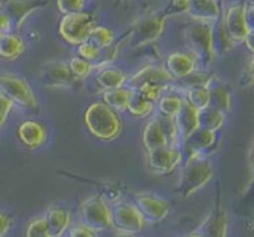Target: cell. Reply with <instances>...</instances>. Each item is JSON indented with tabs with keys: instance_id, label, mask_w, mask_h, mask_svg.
<instances>
[{
	"instance_id": "cell-1",
	"label": "cell",
	"mask_w": 254,
	"mask_h": 237,
	"mask_svg": "<svg viewBox=\"0 0 254 237\" xmlns=\"http://www.w3.org/2000/svg\"><path fill=\"white\" fill-rule=\"evenodd\" d=\"M183 161L184 167L181 170L176 192L183 198H189L209 183L215 171L212 162L199 153L183 156Z\"/></svg>"
},
{
	"instance_id": "cell-2",
	"label": "cell",
	"mask_w": 254,
	"mask_h": 237,
	"mask_svg": "<svg viewBox=\"0 0 254 237\" xmlns=\"http://www.w3.org/2000/svg\"><path fill=\"white\" fill-rule=\"evenodd\" d=\"M83 119L91 135L104 142L114 141L120 136L123 129V122L119 113L102 101L89 105Z\"/></svg>"
},
{
	"instance_id": "cell-3",
	"label": "cell",
	"mask_w": 254,
	"mask_h": 237,
	"mask_svg": "<svg viewBox=\"0 0 254 237\" xmlns=\"http://www.w3.org/2000/svg\"><path fill=\"white\" fill-rule=\"evenodd\" d=\"M189 53H191L199 66L207 68L213 59V22L209 21H191L184 31Z\"/></svg>"
},
{
	"instance_id": "cell-4",
	"label": "cell",
	"mask_w": 254,
	"mask_h": 237,
	"mask_svg": "<svg viewBox=\"0 0 254 237\" xmlns=\"http://www.w3.org/2000/svg\"><path fill=\"white\" fill-rule=\"evenodd\" d=\"M95 25V18L91 13L83 10L72 12L63 15V18L60 19L59 34L66 44L76 47L80 43L88 40L92 28Z\"/></svg>"
},
{
	"instance_id": "cell-5",
	"label": "cell",
	"mask_w": 254,
	"mask_h": 237,
	"mask_svg": "<svg viewBox=\"0 0 254 237\" xmlns=\"http://www.w3.org/2000/svg\"><path fill=\"white\" fill-rule=\"evenodd\" d=\"M167 18L164 15H148L137 19L130 26L127 34V43L133 49L145 47L155 43L164 32Z\"/></svg>"
},
{
	"instance_id": "cell-6",
	"label": "cell",
	"mask_w": 254,
	"mask_h": 237,
	"mask_svg": "<svg viewBox=\"0 0 254 237\" xmlns=\"http://www.w3.org/2000/svg\"><path fill=\"white\" fill-rule=\"evenodd\" d=\"M79 220L95 233L113 230L111 207L101 195H94L82 202L79 208Z\"/></svg>"
},
{
	"instance_id": "cell-7",
	"label": "cell",
	"mask_w": 254,
	"mask_h": 237,
	"mask_svg": "<svg viewBox=\"0 0 254 237\" xmlns=\"http://www.w3.org/2000/svg\"><path fill=\"white\" fill-rule=\"evenodd\" d=\"M0 92L4 94L15 105L25 110H37V97L25 78L16 74H0Z\"/></svg>"
},
{
	"instance_id": "cell-8",
	"label": "cell",
	"mask_w": 254,
	"mask_h": 237,
	"mask_svg": "<svg viewBox=\"0 0 254 237\" xmlns=\"http://www.w3.org/2000/svg\"><path fill=\"white\" fill-rule=\"evenodd\" d=\"M111 223L113 230L117 235L133 236L142 233L145 227V218L136 205L128 202H117L111 207Z\"/></svg>"
},
{
	"instance_id": "cell-9",
	"label": "cell",
	"mask_w": 254,
	"mask_h": 237,
	"mask_svg": "<svg viewBox=\"0 0 254 237\" xmlns=\"http://www.w3.org/2000/svg\"><path fill=\"white\" fill-rule=\"evenodd\" d=\"M173 82L174 79L167 71L165 65H148L127 78L128 88L136 91L143 88H159L162 91H167L173 85Z\"/></svg>"
},
{
	"instance_id": "cell-10",
	"label": "cell",
	"mask_w": 254,
	"mask_h": 237,
	"mask_svg": "<svg viewBox=\"0 0 254 237\" xmlns=\"http://www.w3.org/2000/svg\"><path fill=\"white\" fill-rule=\"evenodd\" d=\"M146 161L149 168L159 174H170L183 162V154L180 147L165 144L146 153Z\"/></svg>"
},
{
	"instance_id": "cell-11",
	"label": "cell",
	"mask_w": 254,
	"mask_h": 237,
	"mask_svg": "<svg viewBox=\"0 0 254 237\" xmlns=\"http://www.w3.org/2000/svg\"><path fill=\"white\" fill-rule=\"evenodd\" d=\"M222 22L228 32L229 38L234 44L244 43L246 37L253 32V26L249 25L244 16V4L243 3H231L225 10H222Z\"/></svg>"
},
{
	"instance_id": "cell-12",
	"label": "cell",
	"mask_w": 254,
	"mask_h": 237,
	"mask_svg": "<svg viewBox=\"0 0 254 237\" xmlns=\"http://www.w3.org/2000/svg\"><path fill=\"white\" fill-rule=\"evenodd\" d=\"M40 78L49 88H72L75 85V77L72 75L66 62L49 60L41 66Z\"/></svg>"
},
{
	"instance_id": "cell-13",
	"label": "cell",
	"mask_w": 254,
	"mask_h": 237,
	"mask_svg": "<svg viewBox=\"0 0 254 237\" xmlns=\"http://www.w3.org/2000/svg\"><path fill=\"white\" fill-rule=\"evenodd\" d=\"M134 205L149 223H159L170 214V204L153 193H136Z\"/></svg>"
},
{
	"instance_id": "cell-14",
	"label": "cell",
	"mask_w": 254,
	"mask_h": 237,
	"mask_svg": "<svg viewBox=\"0 0 254 237\" xmlns=\"http://www.w3.org/2000/svg\"><path fill=\"white\" fill-rule=\"evenodd\" d=\"M228 235V218L224 208H215L190 236L224 237Z\"/></svg>"
},
{
	"instance_id": "cell-15",
	"label": "cell",
	"mask_w": 254,
	"mask_h": 237,
	"mask_svg": "<svg viewBox=\"0 0 254 237\" xmlns=\"http://www.w3.org/2000/svg\"><path fill=\"white\" fill-rule=\"evenodd\" d=\"M165 68L174 80H180L194 72L199 68V65L191 53L173 52L165 59Z\"/></svg>"
},
{
	"instance_id": "cell-16",
	"label": "cell",
	"mask_w": 254,
	"mask_h": 237,
	"mask_svg": "<svg viewBox=\"0 0 254 237\" xmlns=\"http://www.w3.org/2000/svg\"><path fill=\"white\" fill-rule=\"evenodd\" d=\"M16 136L21 141V144L28 150H38L47 142L46 128L35 120L22 122L16 129Z\"/></svg>"
},
{
	"instance_id": "cell-17",
	"label": "cell",
	"mask_w": 254,
	"mask_h": 237,
	"mask_svg": "<svg viewBox=\"0 0 254 237\" xmlns=\"http://www.w3.org/2000/svg\"><path fill=\"white\" fill-rule=\"evenodd\" d=\"M215 144H216V132L209 131V129H204V128L199 126L186 141H183L180 144V150H181L183 156H187L191 153L204 154Z\"/></svg>"
},
{
	"instance_id": "cell-18",
	"label": "cell",
	"mask_w": 254,
	"mask_h": 237,
	"mask_svg": "<svg viewBox=\"0 0 254 237\" xmlns=\"http://www.w3.org/2000/svg\"><path fill=\"white\" fill-rule=\"evenodd\" d=\"M187 15L191 21L215 22L222 16V6L219 0H189Z\"/></svg>"
},
{
	"instance_id": "cell-19",
	"label": "cell",
	"mask_w": 254,
	"mask_h": 237,
	"mask_svg": "<svg viewBox=\"0 0 254 237\" xmlns=\"http://www.w3.org/2000/svg\"><path fill=\"white\" fill-rule=\"evenodd\" d=\"M174 122L177 126L178 138L181 144L199 128V110L184 101L180 111L174 116Z\"/></svg>"
},
{
	"instance_id": "cell-20",
	"label": "cell",
	"mask_w": 254,
	"mask_h": 237,
	"mask_svg": "<svg viewBox=\"0 0 254 237\" xmlns=\"http://www.w3.org/2000/svg\"><path fill=\"white\" fill-rule=\"evenodd\" d=\"M142 144H143V148L146 153L153 150V148H158V147L168 144L167 133H165V128H164L161 116L153 117L145 125V128L142 131Z\"/></svg>"
},
{
	"instance_id": "cell-21",
	"label": "cell",
	"mask_w": 254,
	"mask_h": 237,
	"mask_svg": "<svg viewBox=\"0 0 254 237\" xmlns=\"http://www.w3.org/2000/svg\"><path fill=\"white\" fill-rule=\"evenodd\" d=\"M44 215L50 229V237H60L67 233L72 224L70 211L62 207H51Z\"/></svg>"
},
{
	"instance_id": "cell-22",
	"label": "cell",
	"mask_w": 254,
	"mask_h": 237,
	"mask_svg": "<svg viewBox=\"0 0 254 237\" xmlns=\"http://www.w3.org/2000/svg\"><path fill=\"white\" fill-rule=\"evenodd\" d=\"M40 3L35 0H7L3 9L9 13L13 21V26L21 28L26 18L37 9H40Z\"/></svg>"
},
{
	"instance_id": "cell-23",
	"label": "cell",
	"mask_w": 254,
	"mask_h": 237,
	"mask_svg": "<svg viewBox=\"0 0 254 237\" xmlns=\"http://www.w3.org/2000/svg\"><path fill=\"white\" fill-rule=\"evenodd\" d=\"M25 52L24 40L15 32H4L0 38V59L15 60Z\"/></svg>"
},
{
	"instance_id": "cell-24",
	"label": "cell",
	"mask_w": 254,
	"mask_h": 237,
	"mask_svg": "<svg viewBox=\"0 0 254 237\" xmlns=\"http://www.w3.org/2000/svg\"><path fill=\"white\" fill-rule=\"evenodd\" d=\"M127 78H128L127 74H125L122 69L105 66V68L98 69L95 80H97L98 86L105 91V89H113V88L123 86L127 82Z\"/></svg>"
},
{
	"instance_id": "cell-25",
	"label": "cell",
	"mask_w": 254,
	"mask_h": 237,
	"mask_svg": "<svg viewBox=\"0 0 254 237\" xmlns=\"http://www.w3.org/2000/svg\"><path fill=\"white\" fill-rule=\"evenodd\" d=\"M207 107L222 111V113H229L232 107V97L227 86L224 85H213V82L209 85V103Z\"/></svg>"
},
{
	"instance_id": "cell-26",
	"label": "cell",
	"mask_w": 254,
	"mask_h": 237,
	"mask_svg": "<svg viewBox=\"0 0 254 237\" xmlns=\"http://www.w3.org/2000/svg\"><path fill=\"white\" fill-rule=\"evenodd\" d=\"M155 108V103L142 95L139 91L130 89V97L127 101V111L134 117H148L151 116Z\"/></svg>"
},
{
	"instance_id": "cell-27",
	"label": "cell",
	"mask_w": 254,
	"mask_h": 237,
	"mask_svg": "<svg viewBox=\"0 0 254 237\" xmlns=\"http://www.w3.org/2000/svg\"><path fill=\"white\" fill-rule=\"evenodd\" d=\"M128 97H130V88H126L123 85L119 88L105 89L102 92V103H105L110 108H113L117 113H123V111H126Z\"/></svg>"
},
{
	"instance_id": "cell-28",
	"label": "cell",
	"mask_w": 254,
	"mask_h": 237,
	"mask_svg": "<svg viewBox=\"0 0 254 237\" xmlns=\"http://www.w3.org/2000/svg\"><path fill=\"white\" fill-rule=\"evenodd\" d=\"M234 47H235V44L229 38L228 32L222 22V18H219L218 21L213 22V52H215V56H224L229 50H232Z\"/></svg>"
},
{
	"instance_id": "cell-29",
	"label": "cell",
	"mask_w": 254,
	"mask_h": 237,
	"mask_svg": "<svg viewBox=\"0 0 254 237\" xmlns=\"http://www.w3.org/2000/svg\"><path fill=\"white\" fill-rule=\"evenodd\" d=\"M184 103V98L181 97L180 92H164L161 94V97L156 100V107L159 110V113L162 116H167V117H174L180 111L181 105Z\"/></svg>"
},
{
	"instance_id": "cell-30",
	"label": "cell",
	"mask_w": 254,
	"mask_h": 237,
	"mask_svg": "<svg viewBox=\"0 0 254 237\" xmlns=\"http://www.w3.org/2000/svg\"><path fill=\"white\" fill-rule=\"evenodd\" d=\"M181 97L186 103L193 105L197 110H203L209 103V86H191L186 89H180Z\"/></svg>"
},
{
	"instance_id": "cell-31",
	"label": "cell",
	"mask_w": 254,
	"mask_h": 237,
	"mask_svg": "<svg viewBox=\"0 0 254 237\" xmlns=\"http://www.w3.org/2000/svg\"><path fill=\"white\" fill-rule=\"evenodd\" d=\"M225 125V113L213 110L210 107H206L203 110H199V126L209 129V131H221Z\"/></svg>"
},
{
	"instance_id": "cell-32",
	"label": "cell",
	"mask_w": 254,
	"mask_h": 237,
	"mask_svg": "<svg viewBox=\"0 0 254 237\" xmlns=\"http://www.w3.org/2000/svg\"><path fill=\"white\" fill-rule=\"evenodd\" d=\"M88 41H91L95 47H98L100 50L110 47L111 44H114L116 41V34L111 28L102 25H95L92 28Z\"/></svg>"
},
{
	"instance_id": "cell-33",
	"label": "cell",
	"mask_w": 254,
	"mask_h": 237,
	"mask_svg": "<svg viewBox=\"0 0 254 237\" xmlns=\"http://www.w3.org/2000/svg\"><path fill=\"white\" fill-rule=\"evenodd\" d=\"M67 66L72 72V75L75 77V79H79V80H85L91 77L92 71H94V66L91 62L82 59L80 56H73L69 59L67 62Z\"/></svg>"
},
{
	"instance_id": "cell-34",
	"label": "cell",
	"mask_w": 254,
	"mask_h": 237,
	"mask_svg": "<svg viewBox=\"0 0 254 237\" xmlns=\"http://www.w3.org/2000/svg\"><path fill=\"white\" fill-rule=\"evenodd\" d=\"M181 80V83H183V89H186V88H191V86H209L212 82H213V75H210V74H207V72H200V71H194V72H191L190 75H187L186 78L180 79Z\"/></svg>"
},
{
	"instance_id": "cell-35",
	"label": "cell",
	"mask_w": 254,
	"mask_h": 237,
	"mask_svg": "<svg viewBox=\"0 0 254 237\" xmlns=\"http://www.w3.org/2000/svg\"><path fill=\"white\" fill-rule=\"evenodd\" d=\"M25 235L28 237H50V229H49L46 215H40L34 218L28 224Z\"/></svg>"
},
{
	"instance_id": "cell-36",
	"label": "cell",
	"mask_w": 254,
	"mask_h": 237,
	"mask_svg": "<svg viewBox=\"0 0 254 237\" xmlns=\"http://www.w3.org/2000/svg\"><path fill=\"white\" fill-rule=\"evenodd\" d=\"M77 47V56H80L82 59H85V60H88V62H91V63H94V62H97L98 60V57H100V49L98 47H95L91 41H83V43H80Z\"/></svg>"
},
{
	"instance_id": "cell-37",
	"label": "cell",
	"mask_w": 254,
	"mask_h": 237,
	"mask_svg": "<svg viewBox=\"0 0 254 237\" xmlns=\"http://www.w3.org/2000/svg\"><path fill=\"white\" fill-rule=\"evenodd\" d=\"M86 0H56V7L62 15L83 10Z\"/></svg>"
},
{
	"instance_id": "cell-38",
	"label": "cell",
	"mask_w": 254,
	"mask_h": 237,
	"mask_svg": "<svg viewBox=\"0 0 254 237\" xmlns=\"http://www.w3.org/2000/svg\"><path fill=\"white\" fill-rule=\"evenodd\" d=\"M253 54L250 53V57H249V60L246 62L244 71H243L241 78H240V86H241L243 89H247V88H252V86H253Z\"/></svg>"
},
{
	"instance_id": "cell-39",
	"label": "cell",
	"mask_w": 254,
	"mask_h": 237,
	"mask_svg": "<svg viewBox=\"0 0 254 237\" xmlns=\"http://www.w3.org/2000/svg\"><path fill=\"white\" fill-rule=\"evenodd\" d=\"M189 10V0H171L168 7L164 12V16H176V15H184Z\"/></svg>"
},
{
	"instance_id": "cell-40",
	"label": "cell",
	"mask_w": 254,
	"mask_h": 237,
	"mask_svg": "<svg viewBox=\"0 0 254 237\" xmlns=\"http://www.w3.org/2000/svg\"><path fill=\"white\" fill-rule=\"evenodd\" d=\"M67 235L70 237H95L97 233L89 229L88 226H85L80 220L75 223V224H70L69 230H67Z\"/></svg>"
},
{
	"instance_id": "cell-41",
	"label": "cell",
	"mask_w": 254,
	"mask_h": 237,
	"mask_svg": "<svg viewBox=\"0 0 254 237\" xmlns=\"http://www.w3.org/2000/svg\"><path fill=\"white\" fill-rule=\"evenodd\" d=\"M13 107H15V104L4 94L0 92V131L6 125V122H7V119H9Z\"/></svg>"
},
{
	"instance_id": "cell-42",
	"label": "cell",
	"mask_w": 254,
	"mask_h": 237,
	"mask_svg": "<svg viewBox=\"0 0 254 237\" xmlns=\"http://www.w3.org/2000/svg\"><path fill=\"white\" fill-rule=\"evenodd\" d=\"M13 224V218L10 214H7L6 211L0 210V237L6 236Z\"/></svg>"
},
{
	"instance_id": "cell-43",
	"label": "cell",
	"mask_w": 254,
	"mask_h": 237,
	"mask_svg": "<svg viewBox=\"0 0 254 237\" xmlns=\"http://www.w3.org/2000/svg\"><path fill=\"white\" fill-rule=\"evenodd\" d=\"M13 29V21L12 18L9 16V13L0 7V31L4 34V32H10Z\"/></svg>"
},
{
	"instance_id": "cell-44",
	"label": "cell",
	"mask_w": 254,
	"mask_h": 237,
	"mask_svg": "<svg viewBox=\"0 0 254 237\" xmlns=\"http://www.w3.org/2000/svg\"><path fill=\"white\" fill-rule=\"evenodd\" d=\"M244 4V16L249 22V25L253 26V19H254V7H253V0H249Z\"/></svg>"
},
{
	"instance_id": "cell-45",
	"label": "cell",
	"mask_w": 254,
	"mask_h": 237,
	"mask_svg": "<svg viewBox=\"0 0 254 237\" xmlns=\"http://www.w3.org/2000/svg\"><path fill=\"white\" fill-rule=\"evenodd\" d=\"M244 43H246V46L249 47V52L253 54L254 52V46H253V32H250L247 37H246V40H244Z\"/></svg>"
},
{
	"instance_id": "cell-46",
	"label": "cell",
	"mask_w": 254,
	"mask_h": 237,
	"mask_svg": "<svg viewBox=\"0 0 254 237\" xmlns=\"http://www.w3.org/2000/svg\"><path fill=\"white\" fill-rule=\"evenodd\" d=\"M7 3V0H0V7H3Z\"/></svg>"
},
{
	"instance_id": "cell-47",
	"label": "cell",
	"mask_w": 254,
	"mask_h": 237,
	"mask_svg": "<svg viewBox=\"0 0 254 237\" xmlns=\"http://www.w3.org/2000/svg\"><path fill=\"white\" fill-rule=\"evenodd\" d=\"M1 35H3V32H1V31H0V38H1Z\"/></svg>"
}]
</instances>
